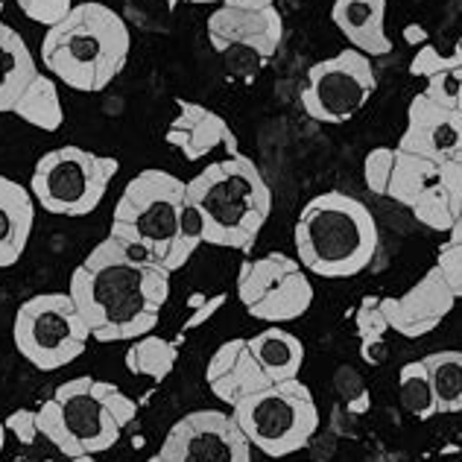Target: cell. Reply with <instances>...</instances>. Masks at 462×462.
<instances>
[{
  "label": "cell",
  "mask_w": 462,
  "mask_h": 462,
  "mask_svg": "<svg viewBox=\"0 0 462 462\" xmlns=\"http://www.w3.org/2000/svg\"><path fill=\"white\" fill-rule=\"evenodd\" d=\"M170 275L143 249L103 237L70 273L68 296L97 343H132L152 334L170 301Z\"/></svg>",
  "instance_id": "obj_1"
},
{
  "label": "cell",
  "mask_w": 462,
  "mask_h": 462,
  "mask_svg": "<svg viewBox=\"0 0 462 462\" xmlns=\"http://www.w3.org/2000/svg\"><path fill=\"white\" fill-rule=\"evenodd\" d=\"M108 235L143 249L167 273H179L205 243L202 220L188 199V181L155 167L126 181Z\"/></svg>",
  "instance_id": "obj_2"
},
{
  "label": "cell",
  "mask_w": 462,
  "mask_h": 462,
  "mask_svg": "<svg viewBox=\"0 0 462 462\" xmlns=\"http://www.w3.org/2000/svg\"><path fill=\"white\" fill-rule=\"evenodd\" d=\"M129 51L132 32L120 12L100 0H82L65 21L44 30L42 65L70 91L100 94L124 74Z\"/></svg>",
  "instance_id": "obj_3"
},
{
  "label": "cell",
  "mask_w": 462,
  "mask_h": 462,
  "mask_svg": "<svg viewBox=\"0 0 462 462\" xmlns=\"http://www.w3.org/2000/svg\"><path fill=\"white\" fill-rule=\"evenodd\" d=\"M188 199L202 220L205 243L252 252L273 214V190L249 155L235 152L188 179Z\"/></svg>",
  "instance_id": "obj_4"
},
{
  "label": "cell",
  "mask_w": 462,
  "mask_h": 462,
  "mask_svg": "<svg viewBox=\"0 0 462 462\" xmlns=\"http://www.w3.org/2000/svg\"><path fill=\"white\" fill-rule=\"evenodd\" d=\"M39 433L65 459L106 454L138 416V404L124 389L79 374L53 389L39 407Z\"/></svg>",
  "instance_id": "obj_5"
},
{
  "label": "cell",
  "mask_w": 462,
  "mask_h": 462,
  "mask_svg": "<svg viewBox=\"0 0 462 462\" xmlns=\"http://www.w3.org/2000/svg\"><path fill=\"white\" fill-rule=\"evenodd\" d=\"M296 258L319 278H355L374 261L381 231L372 211L343 190H325L301 208L296 228Z\"/></svg>",
  "instance_id": "obj_6"
},
{
  "label": "cell",
  "mask_w": 462,
  "mask_h": 462,
  "mask_svg": "<svg viewBox=\"0 0 462 462\" xmlns=\"http://www.w3.org/2000/svg\"><path fill=\"white\" fill-rule=\"evenodd\" d=\"M282 42L284 18L275 0H223L208 15V44L228 79H258Z\"/></svg>",
  "instance_id": "obj_7"
},
{
  "label": "cell",
  "mask_w": 462,
  "mask_h": 462,
  "mask_svg": "<svg viewBox=\"0 0 462 462\" xmlns=\"http://www.w3.org/2000/svg\"><path fill=\"white\" fill-rule=\"evenodd\" d=\"M231 416L246 433L249 445L273 459H282L308 448L319 430V407L308 383L278 381L261 393L246 395L231 407Z\"/></svg>",
  "instance_id": "obj_8"
},
{
  "label": "cell",
  "mask_w": 462,
  "mask_h": 462,
  "mask_svg": "<svg viewBox=\"0 0 462 462\" xmlns=\"http://www.w3.org/2000/svg\"><path fill=\"white\" fill-rule=\"evenodd\" d=\"M120 162L68 143L44 152L32 167L30 193L39 208L53 217H88L100 208Z\"/></svg>",
  "instance_id": "obj_9"
},
{
  "label": "cell",
  "mask_w": 462,
  "mask_h": 462,
  "mask_svg": "<svg viewBox=\"0 0 462 462\" xmlns=\"http://www.w3.org/2000/svg\"><path fill=\"white\" fill-rule=\"evenodd\" d=\"M18 355L39 372H56L85 355L91 331L68 293H39L21 301L12 319Z\"/></svg>",
  "instance_id": "obj_10"
},
{
  "label": "cell",
  "mask_w": 462,
  "mask_h": 462,
  "mask_svg": "<svg viewBox=\"0 0 462 462\" xmlns=\"http://www.w3.org/2000/svg\"><path fill=\"white\" fill-rule=\"evenodd\" d=\"M313 284L299 258L270 252L243 261L237 273V299L252 319L284 325L301 319L313 305Z\"/></svg>",
  "instance_id": "obj_11"
},
{
  "label": "cell",
  "mask_w": 462,
  "mask_h": 462,
  "mask_svg": "<svg viewBox=\"0 0 462 462\" xmlns=\"http://www.w3.org/2000/svg\"><path fill=\"white\" fill-rule=\"evenodd\" d=\"M386 197L430 231H451L462 214V164L395 150V167Z\"/></svg>",
  "instance_id": "obj_12"
},
{
  "label": "cell",
  "mask_w": 462,
  "mask_h": 462,
  "mask_svg": "<svg viewBox=\"0 0 462 462\" xmlns=\"http://www.w3.org/2000/svg\"><path fill=\"white\" fill-rule=\"evenodd\" d=\"M378 91V77L372 59L357 51H339L331 59L310 65L308 82L301 88V108L316 124L339 126L355 120Z\"/></svg>",
  "instance_id": "obj_13"
},
{
  "label": "cell",
  "mask_w": 462,
  "mask_h": 462,
  "mask_svg": "<svg viewBox=\"0 0 462 462\" xmlns=\"http://www.w3.org/2000/svg\"><path fill=\"white\" fill-rule=\"evenodd\" d=\"M158 454L167 462H252V445L231 412L193 410L167 430Z\"/></svg>",
  "instance_id": "obj_14"
},
{
  "label": "cell",
  "mask_w": 462,
  "mask_h": 462,
  "mask_svg": "<svg viewBox=\"0 0 462 462\" xmlns=\"http://www.w3.org/2000/svg\"><path fill=\"white\" fill-rule=\"evenodd\" d=\"M395 150L430 162L462 164V112L433 103L419 91L407 106V126Z\"/></svg>",
  "instance_id": "obj_15"
},
{
  "label": "cell",
  "mask_w": 462,
  "mask_h": 462,
  "mask_svg": "<svg viewBox=\"0 0 462 462\" xmlns=\"http://www.w3.org/2000/svg\"><path fill=\"white\" fill-rule=\"evenodd\" d=\"M454 290L448 287L439 266H430L428 273L419 278V284H412L407 293L383 299V316L389 322V331H395L407 339H419L424 334L436 331L442 319L457 305Z\"/></svg>",
  "instance_id": "obj_16"
},
{
  "label": "cell",
  "mask_w": 462,
  "mask_h": 462,
  "mask_svg": "<svg viewBox=\"0 0 462 462\" xmlns=\"http://www.w3.org/2000/svg\"><path fill=\"white\" fill-rule=\"evenodd\" d=\"M176 106L179 115L167 126L164 141L170 147H176L188 162H202V158H208L217 150H223L226 155L240 152L235 132L214 108L190 100H176Z\"/></svg>",
  "instance_id": "obj_17"
},
{
  "label": "cell",
  "mask_w": 462,
  "mask_h": 462,
  "mask_svg": "<svg viewBox=\"0 0 462 462\" xmlns=\"http://www.w3.org/2000/svg\"><path fill=\"white\" fill-rule=\"evenodd\" d=\"M205 383H208V389L217 395V401H223L226 407H235L246 395L261 393V389L270 386L273 381L266 378L261 363L254 360L249 339L235 337V339H226L211 355L208 366H205Z\"/></svg>",
  "instance_id": "obj_18"
},
{
  "label": "cell",
  "mask_w": 462,
  "mask_h": 462,
  "mask_svg": "<svg viewBox=\"0 0 462 462\" xmlns=\"http://www.w3.org/2000/svg\"><path fill=\"white\" fill-rule=\"evenodd\" d=\"M331 21L351 51L369 59L393 51V42L386 35V0H334Z\"/></svg>",
  "instance_id": "obj_19"
},
{
  "label": "cell",
  "mask_w": 462,
  "mask_h": 462,
  "mask_svg": "<svg viewBox=\"0 0 462 462\" xmlns=\"http://www.w3.org/2000/svg\"><path fill=\"white\" fill-rule=\"evenodd\" d=\"M35 208L30 188L0 173V270L23 258L35 228Z\"/></svg>",
  "instance_id": "obj_20"
},
{
  "label": "cell",
  "mask_w": 462,
  "mask_h": 462,
  "mask_svg": "<svg viewBox=\"0 0 462 462\" xmlns=\"http://www.w3.org/2000/svg\"><path fill=\"white\" fill-rule=\"evenodd\" d=\"M42 74L32 51L18 30L0 21V115H12V108L27 91V85Z\"/></svg>",
  "instance_id": "obj_21"
},
{
  "label": "cell",
  "mask_w": 462,
  "mask_h": 462,
  "mask_svg": "<svg viewBox=\"0 0 462 462\" xmlns=\"http://www.w3.org/2000/svg\"><path fill=\"white\" fill-rule=\"evenodd\" d=\"M249 348L273 383L296 381L301 366H305V343L296 334H290L287 328H263L261 334L249 337Z\"/></svg>",
  "instance_id": "obj_22"
},
{
  "label": "cell",
  "mask_w": 462,
  "mask_h": 462,
  "mask_svg": "<svg viewBox=\"0 0 462 462\" xmlns=\"http://www.w3.org/2000/svg\"><path fill=\"white\" fill-rule=\"evenodd\" d=\"M12 115L42 132H56L65 124V108H62V100H59L56 79L47 74V70H42V74L27 85V91L21 94V100L12 108Z\"/></svg>",
  "instance_id": "obj_23"
},
{
  "label": "cell",
  "mask_w": 462,
  "mask_h": 462,
  "mask_svg": "<svg viewBox=\"0 0 462 462\" xmlns=\"http://www.w3.org/2000/svg\"><path fill=\"white\" fill-rule=\"evenodd\" d=\"M176 360H179V346L173 339H164L158 334H143L138 339H132L124 355V363L132 374L150 378L155 383H162L176 369Z\"/></svg>",
  "instance_id": "obj_24"
},
{
  "label": "cell",
  "mask_w": 462,
  "mask_h": 462,
  "mask_svg": "<svg viewBox=\"0 0 462 462\" xmlns=\"http://www.w3.org/2000/svg\"><path fill=\"white\" fill-rule=\"evenodd\" d=\"M424 369L430 374V386L436 395V410L451 416L462 412V351L442 348L421 357Z\"/></svg>",
  "instance_id": "obj_25"
},
{
  "label": "cell",
  "mask_w": 462,
  "mask_h": 462,
  "mask_svg": "<svg viewBox=\"0 0 462 462\" xmlns=\"http://www.w3.org/2000/svg\"><path fill=\"white\" fill-rule=\"evenodd\" d=\"M381 296H366L360 301V308L355 313V325H357V337H360V357L369 363V366H381L389 357L386 348V331L389 322L383 316Z\"/></svg>",
  "instance_id": "obj_26"
},
{
  "label": "cell",
  "mask_w": 462,
  "mask_h": 462,
  "mask_svg": "<svg viewBox=\"0 0 462 462\" xmlns=\"http://www.w3.org/2000/svg\"><path fill=\"white\" fill-rule=\"evenodd\" d=\"M398 398H401V407H404L412 419L430 421L433 416H439L433 386H430V374H428V369H424L421 360H412V363H407V366H401Z\"/></svg>",
  "instance_id": "obj_27"
},
{
  "label": "cell",
  "mask_w": 462,
  "mask_h": 462,
  "mask_svg": "<svg viewBox=\"0 0 462 462\" xmlns=\"http://www.w3.org/2000/svg\"><path fill=\"white\" fill-rule=\"evenodd\" d=\"M436 266H439V273L445 275L448 287L454 290V296L462 299V214L454 223V228L448 231L442 249L436 254Z\"/></svg>",
  "instance_id": "obj_28"
},
{
  "label": "cell",
  "mask_w": 462,
  "mask_h": 462,
  "mask_svg": "<svg viewBox=\"0 0 462 462\" xmlns=\"http://www.w3.org/2000/svg\"><path fill=\"white\" fill-rule=\"evenodd\" d=\"M393 167H395V147H374L366 162H363V179H366V188L378 197H386L389 179H393Z\"/></svg>",
  "instance_id": "obj_29"
},
{
  "label": "cell",
  "mask_w": 462,
  "mask_h": 462,
  "mask_svg": "<svg viewBox=\"0 0 462 462\" xmlns=\"http://www.w3.org/2000/svg\"><path fill=\"white\" fill-rule=\"evenodd\" d=\"M15 4L32 23H42L44 30H51L70 15L77 0H15Z\"/></svg>",
  "instance_id": "obj_30"
},
{
  "label": "cell",
  "mask_w": 462,
  "mask_h": 462,
  "mask_svg": "<svg viewBox=\"0 0 462 462\" xmlns=\"http://www.w3.org/2000/svg\"><path fill=\"white\" fill-rule=\"evenodd\" d=\"M6 424V430L15 436V439L23 445V448H30L42 439V433H39V412L30 410V407H21V410H12L9 412V419L4 421Z\"/></svg>",
  "instance_id": "obj_31"
},
{
  "label": "cell",
  "mask_w": 462,
  "mask_h": 462,
  "mask_svg": "<svg viewBox=\"0 0 462 462\" xmlns=\"http://www.w3.org/2000/svg\"><path fill=\"white\" fill-rule=\"evenodd\" d=\"M226 293H217V296H211V299H202V296H193L190 301H188V308L193 310L190 316H188V322H185V331L181 334H188V331H193V328H199L205 319H211V316L220 310L223 305H226Z\"/></svg>",
  "instance_id": "obj_32"
},
{
  "label": "cell",
  "mask_w": 462,
  "mask_h": 462,
  "mask_svg": "<svg viewBox=\"0 0 462 462\" xmlns=\"http://www.w3.org/2000/svg\"><path fill=\"white\" fill-rule=\"evenodd\" d=\"M164 4L170 9H176L181 4H190V6H217V4H223V0H164Z\"/></svg>",
  "instance_id": "obj_33"
},
{
  "label": "cell",
  "mask_w": 462,
  "mask_h": 462,
  "mask_svg": "<svg viewBox=\"0 0 462 462\" xmlns=\"http://www.w3.org/2000/svg\"><path fill=\"white\" fill-rule=\"evenodd\" d=\"M12 462H53V459H47V457H42V454H35V451H32V445H30V451H27V454L15 457Z\"/></svg>",
  "instance_id": "obj_34"
},
{
  "label": "cell",
  "mask_w": 462,
  "mask_h": 462,
  "mask_svg": "<svg viewBox=\"0 0 462 462\" xmlns=\"http://www.w3.org/2000/svg\"><path fill=\"white\" fill-rule=\"evenodd\" d=\"M6 436H9V430H6V424L0 421V454H4V448H6Z\"/></svg>",
  "instance_id": "obj_35"
},
{
  "label": "cell",
  "mask_w": 462,
  "mask_h": 462,
  "mask_svg": "<svg viewBox=\"0 0 462 462\" xmlns=\"http://www.w3.org/2000/svg\"><path fill=\"white\" fill-rule=\"evenodd\" d=\"M68 462H100V459L91 457V454H85V457H70Z\"/></svg>",
  "instance_id": "obj_36"
},
{
  "label": "cell",
  "mask_w": 462,
  "mask_h": 462,
  "mask_svg": "<svg viewBox=\"0 0 462 462\" xmlns=\"http://www.w3.org/2000/svg\"><path fill=\"white\" fill-rule=\"evenodd\" d=\"M147 462H167V459H164V457H162V454H152V457H150V459H147Z\"/></svg>",
  "instance_id": "obj_37"
},
{
  "label": "cell",
  "mask_w": 462,
  "mask_h": 462,
  "mask_svg": "<svg viewBox=\"0 0 462 462\" xmlns=\"http://www.w3.org/2000/svg\"><path fill=\"white\" fill-rule=\"evenodd\" d=\"M0 15H4V0H0Z\"/></svg>",
  "instance_id": "obj_38"
}]
</instances>
